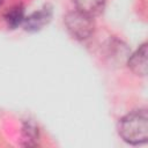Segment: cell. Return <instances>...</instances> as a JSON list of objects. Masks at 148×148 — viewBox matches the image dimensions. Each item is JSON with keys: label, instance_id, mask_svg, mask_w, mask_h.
<instances>
[{"label": "cell", "instance_id": "3", "mask_svg": "<svg viewBox=\"0 0 148 148\" xmlns=\"http://www.w3.org/2000/svg\"><path fill=\"white\" fill-rule=\"evenodd\" d=\"M51 17H52V7L46 5L42 9L34 12L32 14H30L28 17L24 18V21H23L24 29L27 31H31V32L38 31L45 24H47L50 22Z\"/></svg>", "mask_w": 148, "mask_h": 148}, {"label": "cell", "instance_id": "7", "mask_svg": "<svg viewBox=\"0 0 148 148\" xmlns=\"http://www.w3.org/2000/svg\"><path fill=\"white\" fill-rule=\"evenodd\" d=\"M22 135H23V145L24 146H36L38 141V128L31 121H25L22 127Z\"/></svg>", "mask_w": 148, "mask_h": 148}, {"label": "cell", "instance_id": "4", "mask_svg": "<svg viewBox=\"0 0 148 148\" xmlns=\"http://www.w3.org/2000/svg\"><path fill=\"white\" fill-rule=\"evenodd\" d=\"M128 67L131 71L138 75L147 74V44H142L130 58H128Z\"/></svg>", "mask_w": 148, "mask_h": 148}, {"label": "cell", "instance_id": "1", "mask_svg": "<svg viewBox=\"0 0 148 148\" xmlns=\"http://www.w3.org/2000/svg\"><path fill=\"white\" fill-rule=\"evenodd\" d=\"M118 131L120 136L131 145L145 143L148 139V114L146 110H135L123 117Z\"/></svg>", "mask_w": 148, "mask_h": 148}, {"label": "cell", "instance_id": "6", "mask_svg": "<svg viewBox=\"0 0 148 148\" xmlns=\"http://www.w3.org/2000/svg\"><path fill=\"white\" fill-rule=\"evenodd\" d=\"M5 20L7 22V25L12 29L16 28L24 21V9L22 5H16L12 7L6 14H5Z\"/></svg>", "mask_w": 148, "mask_h": 148}, {"label": "cell", "instance_id": "2", "mask_svg": "<svg viewBox=\"0 0 148 148\" xmlns=\"http://www.w3.org/2000/svg\"><path fill=\"white\" fill-rule=\"evenodd\" d=\"M65 27L69 35L79 40L87 39L91 36L95 29V24L92 17L79 12L74 10L68 13L65 16Z\"/></svg>", "mask_w": 148, "mask_h": 148}, {"label": "cell", "instance_id": "5", "mask_svg": "<svg viewBox=\"0 0 148 148\" xmlns=\"http://www.w3.org/2000/svg\"><path fill=\"white\" fill-rule=\"evenodd\" d=\"M76 10L94 17L99 15L105 7V0H74Z\"/></svg>", "mask_w": 148, "mask_h": 148}, {"label": "cell", "instance_id": "8", "mask_svg": "<svg viewBox=\"0 0 148 148\" xmlns=\"http://www.w3.org/2000/svg\"><path fill=\"white\" fill-rule=\"evenodd\" d=\"M2 3H3V0H0V6H1Z\"/></svg>", "mask_w": 148, "mask_h": 148}]
</instances>
